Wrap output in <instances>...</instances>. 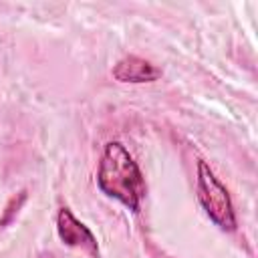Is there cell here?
I'll return each instance as SVG.
<instances>
[{"label":"cell","mask_w":258,"mask_h":258,"mask_svg":"<svg viewBox=\"0 0 258 258\" xmlns=\"http://www.w3.org/2000/svg\"><path fill=\"white\" fill-rule=\"evenodd\" d=\"M97 185L107 198L121 202L133 214L141 210V202L147 194L143 173L121 141H109L105 145L99 161Z\"/></svg>","instance_id":"obj_1"},{"label":"cell","mask_w":258,"mask_h":258,"mask_svg":"<svg viewBox=\"0 0 258 258\" xmlns=\"http://www.w3.org/2000/svg\"><path fill=\"white\" fill-rule=\"evenodd\" d=\"M196 189H198V202L202 204L208 218L220 230L234 232L236 230V214H234L230 191L216 177L214 169L204 159L198 161V185H196Z\"/></svg>","instance_id":"obj_2"},{"label":"cell","mask_w":258,"mask_h":258,"mask_svg":"<svg viewBox=\"0 0 258 258\" xmlns=\"http://www.w3.org/2000/svg\"><path fill=\"white\" fill-rule=\"evenodd\" d=\"M56 234L64 246L79 248L87 252L89 256L99 258V244H97L95 234L89 230V226L77 220V216L67 206H62L56 214Z\"/></svg>","instance_id":"obj_3"},{"label":"cell","mask_w":258,"mask_h":258,"mask_svg":"<svg viewBox=\"0 0 258 258\" xmlns=\"http://www.w3.org/2000/svg\"><path fill=\"white\" fill-rule=\"evenodd\" d=\"M113 77L119 83H153L161 77V71L137 54H127L113 67Z\"/></svg>","instance_id":"obj_4"},{"label":"cell","mask_w":258,"mask_h":258,"mask_svg":"<svg viewBox=\"0 0 258 258\" xmlns=\"http://www.w3.org/2000/svg\"><path fill=\"white\" fill-rule=\"evenodd\" d=\"M24 200H26V191H20V194H18V200H16V196L10 200V204H8V208H6L8 212L2 216V220H0V226L8 224V222L12 220V214H14V212H18V208L24 204Z\"/></svg>","instance_id":"obj_5"}]
</instances>
